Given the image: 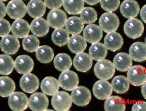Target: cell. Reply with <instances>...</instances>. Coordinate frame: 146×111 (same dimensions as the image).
<instances>
[{"label":"cell","mask_w":146,"mask_h":111,"mask_svg":"<svg viewBox=\"0 0 146 111\" xmlns=\"http://www.w3.org/2000/svg\"><path fill=\"white\" fill-rule=\"evenodd\" d=\"M84 23L77 16H72L68 19L66 24V30L70 34L77 35L82 33L84 28Z\"/></svg>","instance_id":"obj_28"},{"label":"cell","mask_w":146,"mask_h":111,"mask_svg":"<svg viewBox=\"0 0 146 111\" xmlns=\"http://www.w3.org/2000/svg\"><path fill=\"white\" fill-rule=\"evenodd\" d=\"M104 109L105 111H125V101L118 96L110 97L104 102Z\"/></svg>","instance_id":"obj_27"},{"label":"cell","mask_w":146,"mask_h":111,"mask_svg":"<svg viewBox=\"0 0 146 111\" xmlns=\"http://www.w3.org/2000/svg\"><path fill=\"white\" fill-rule=\"evenodd\" d=\"M100 1H84L85 3L90 5H96Z\"/></svg>","instance_id":"obj_46"},{"label":"cell","mask_w":146,"mask_h":111,"mask_svg":"<svg viewBox=\"0 0 146 111\" xmlns=\"http://www.w3.org/2000/svg\"><path fill=\"white\" fill-rule=\"evenodd\" d=\"M39 39L34 35H28L23 40V49L28 52L33 53L36 51L39 48Z\"/></svg>","instance_id":"obj_37"},{"label":"cell","mask_w":146,"mask_h":111,"mask_svg":"<svg viewBox=\"0 0 146 111\" xmlns=\"http://www.w3.org/2000/svg\"><path fill=\"white\" fill-rule=\"evenodd\" d=\"M129 55L132 60L141 62L146 60V45L141 42H135L131 45L129 49Z\"/></svg>","instance_id":"obj_22"},{"label":"cell","mask_w":146,"mask_h":111,"mask_svg":"<svg viewBox=\"0 0 146 111\" xmlns=\"http://www.w3.org/2000/svg\"><path fill=\"white\" fill-rule=\"evenodd\" d=\"M93 59L90 55L86 53L76 54L73 60V65L78 71L85 72L92 68Z\"/></svg>","instance_id":"obj_16"},{"label":"cell","mask_w":146,"mask_h":111,"mask_svg":"<svg viewBox=\"0 0 146 111\" xmlns=\"http://www.w3.org/2000/svg\"><path fill=\"white\" fill-rule=\"evenodd\" d=\"M115 72V68L113 63L107 59L97 62L94 66V74L100 80L111 79L114 76Z\"/></svg>","instance_id":"obj_1"},{"label":"cell","mask_w":146,"mask_h":111,"mask_svg":"<svg viewBox=\"0 0 146 111\" xmlns=\"http://www.w3.org/2000/svg\"></svg>","instance_id":"obj_49"},{"label":"cell","mask_w":146,"mask_h":111,"mask_svg":"<svg viewBox=\"0 0 146 111\" xmlns=\"http://www.w3.org/2000/svg\"><path fill=\"white\" fill-rule=\"evenodd\" d=\"M15 68L20 74L26 75L30 73L34 67V62L31 57L27 55H20L15 60Z\"/></svg>","instance_id":"obj_15"},{"label":"cell","mask_w":146,"mask_h":111,"mask_svg":"<svg viewBox=\"0 0 146 111\" xmlns=\"http://www.w3.org/2000/svg\"><path fill=\"white\" fill-rule=\"evenodd\" d=\"M44 111H55L53 110H45Z\"/></svg>","instance_id":"obj_47"},{"label":"cell","mask_w":146,"mask_h":111,"mask_svg":"<svg viewBox=\"0 0 146 111\" xmlns=\"http://www.w3.org/2000/svg\"><path fill=\"white\" fill-rule=\"evenodd\" d=\"M1 37H4L9 35L11 29V26L9 21L4 18L1 19Z\"/></svg>","instance_id":"obj_40"},{"label":"cell","mask_w":146,"mask_h":111,"mask_svg":"<svg viewBox=\"0 0 146 111\" xmlns=\"http://www.w3.org/2000/svg\"><path fill=\"white\" fill-rule=\"evenodd\" d=\"M87 47L86 41L84 37L79 35L72 36L68 43V47L71 52L78 54L83 52Z\"/></svg>","instance_id":"obj_26"},{"label":"cell","mask_w":146,"mask_h":111,"mask_svg":"<svg viewBox=\"0 0 146 111\" xmlns=\"http://www.w3.org/2000/svg\"><path fill=\"white\" fill-rule=\"evenodd\" d=\"M71 97L73 102L76 105L84 106L90 103L92 95L89 89L80 86L75 88L72 91Z\"/></svg>","instance_id":"obj_7"},{"label":"cell","mask_w":146,"mask_h":111,"mask_svg":"<svg viewBox=\"0 0 146 111\" xmlns=\"http://www.w3.org/2000/svg\"><path fill=\"white\" fill-rule=\"evenodd\" d=\"M119 20L117 15L112 12L103 13L99 20V25L105 33L115 32L119 26Z\"/></svg>","instance_id":"obj_4"},{"label":"cell","mask_w":146,"mask_h":111,"mask_svg":"<svg viewBox=\"0 0 146 111\" xmlns=\"http://www.w3.org/2000/svg\"><path fill=\"white\" fill-rule=\"evenodd\" d=\"M46 11L44 2L40 0H31L27 6V11L31 17L35 19L41 18Z\"/></svg>","instance_id":"obj_23"},{"label":"cell","mask_w":146,"mask_h":111,"mask_svg":"<svg viewBox=\"0 0 146 111\" xmlns=\"http://www.w3.org/2000/svg\"><path fill=\"white\" fill-rule=\"evenodd\" d=\"M63 7L70 15L80 14L84 8V1H63Z\"/></svg>","instance_id":"obj_34"},{"label":"cell","mask_w":146,"mask_h":111,"mask_svg":"<svg viewBox=\"0 0 146 111\" xmlns=\"http://www.w3.org/2000/svg\"><path fill=\"white\" fill-rule=\"evenodd\" d=\"M144 26L140 20L136 18L127 20L124 26V33L127 36L132 39L140 37L144 31Z\"/></svg>","instance_id":"obj_5"},{"label":"cell","mask_w":146,"mask_h":111,"mask_svg":"<svg viewBox=\"0 0 146 111\" xmlns=\"http://www.w3.org/2000/svg\"><path fill=\"white\" fill-rule=\"evenodd\" d=\"M30 30V26L27 21L21 19L15 20L11 25L12 33L18 38H25L27 36Z\"/></svg>","instance_id":"obj_24"},{"label":"cell","mask_w":146,"mask_h":111,"mask_svg":"<svg viewBox=\"0 0 146 111\" xmlns=\"http://www.w3.org/2000/svg\"><path fill=\"white\" fill-rule=\"evenodd\" d=\"M58 80L53 77H47L42 80L40 88L45 95L53 96L58 93L60 87Z\"/></svg>","instance_id":"obj_25"},{"label":"cell","mask_w":146,"mask_h":111,"mask_svg":"<svg viewBox=\"0 0 146 111\" xmlns=\"http://www.w3.org/2000/svg\"><path fill=\"white\" fill-rule=\"evenodd\" d=\"M140 15L142 20L146 24V4L141 8Z\"/></svg>","instance_id":"obj_44"},{"label":"cell","mask_w":146,"mask_h":111,"mask_svg":"<svg viewBox=\"0 0 146 111\" xmlns=\"http://www.w3.org/2000/svg\"><path fill=\"white\" fill-rule=\"evenodd\" d=\"M0 62L1 75L7 76L12 72L15 68V63L13 59L10 56L6 54L1 55Z\"/></svg>","instance_id":"obj_36"},{"label":"cell","mask_w":146,"mask_h":111,"mask_svg":"<svg viewBox=\"0 0 146 111\" xmlns=\"http://www.w3.org/2000/svg\"><path fill=\"white\" fill-rule=\"evenodd\" d=\"M107 47L102 43L93 44L89 49V55L93 60L97 61L104 60L107 57Z\"/></svg>","instance_id":"obj_30"},{"label":"cell","mask_w":146,"mask_h":111,"mask_svg":"<svg viewBox=\"0 0 146 111\" xmlns=\"http://www.w3.org/2000/svg\"><path fill=\"white\" fill-rule=\"evenodd\" d=\"M145 44L146 45V37H145Z\"/></svg>","instance_id":"obj_48"},{"label":"cell","mask_w":146,"mask_h":111,"mask_svg":"<svg viewBox=\"0 0 146 111\" xmlns=\"http://www.w3.org/2000/svg\"><path fill=\"white\" fill-rule=\"evenodd\" d=\"M8 16L13 19H21L26 14L27 7L20 0H13L8 3L6 7Z\"/></svg>","instance_id":"obj_8"},{"label":"cell","mask_w":146,"mask_h":111,"mask_svg":"<svg viewBox=\"0 0 146 111\" xmlns=\"http://www.w3.org/2000/svg\"><path fill=\"white\" fill-rule=\"evenodd\" d=\"M83 36L88 43L93 44L96 43H99L102 37V30L100 26L96 24H90L84 28Z\"/></svg>","instance_id":"obj_18"},{"label":"cell","mask_w":146,"mask_h":111,"mask_svg":"<svg viewBox=\"0 0 146 111\" xmlns=\"http://www.w3.org/2000/svg\"><path fill=\"white\" fill-rule=\"evenodd\" d=\"M31 30L36 36L42 37L49 31L50 26L47 20L44 18L34 19L31 24Z\"/></svg>","instance_id":"obj_20"},{"label":"cell","mask_w":146,"mask_h":111,"mask_svg":"<svg viewBox=\"0 0 146 111\" xmlns=\"http://www.w3.org/2000/svg\"><path fill=\"white\" fill-rule=\"evenodd\" d=\"M80 18L84 24H92L97 20V12L92 7H85L80 13Z\"/></svg>","instance_id":"obj_38"},{"label":"cell","mask_w":146,"mask_h":111,"mask_svg":"<svg viewBox=\"0 0 146 111\" xmlns=\"http://www.w3.org/2000/svg\"><path fill=\"white\" fill-rule=\"evenodd\" d=\"M46 6L50 9H59L63 4V1H44Z\"/></svg>","instance_id":"obj_41"},{"label":"cell","mask_w":146,"mask_h":111,"mask_svg":"<svg viewBox=\"0 0 146 111\" xmlns=\"http://www.w3.org/2000/svg\"><path fill=\"white\" fill-rule=\"evenodd\" d=\"M131 111H146V102L143 101L136 102L133 104Z\"/></svg>","instance_id":"obj_42"},{"label":"cell","mask_w":146,"mask_h":111,"mask_svg":"<svg viewBox=\"0 0 146 111\" xmlns=\"http://www.w3.org/2000/svg\"><path fill=\"white\" fill-rule=\"evenodd\" d=\"M60 87L66 91H72L78 87L79 79L74 72L67 70L62 72L58 78Z\"/></svg>","instance_id":"obj_6"},{"label":"cell","mask_w":146,"mask_h":111,"mask_svg":"<svg viewBox=\"0 0 146 111\" xmlns=\"http://www.w3.org/2000/svg\"><path fill=\"white\" fill-rule=\"evenodd\" d=\"M36 56L39 62L47 64L51 62L54 58V51L49 46L42 45L37 50Z\"/></svg>","instance_id":"obj_33"},{"label":"cell","mask_w":146,"mask_h":111,"mask_svg":"<svg viewBox=\"0 0 146 111\" xmlns=\"http://www.w3.org/2000/svg\"><path fill=\"white\" fill-rule=\"evenodd\" d=\"M55 68L59 71L68 70L72 64V58L67 54L61 53L56 56L54 61Z\"/></svg>","instance_id":"obj_29"},{"label":"cell","mask_w":146,"mask_h":111,"mask_svg":"<svg viewBox=\"0 0 146 111\" xmlns=\"http://www.w3.org/2000/svg\"><path fill=\"white\" fill-rule=\"evenodd\" d=\"M141 91L142 96L146 99V82L141 87Z\"/></svg>","instance_id":"obj_45"},{"label":"cell","mask_w":146,"mask_h":111,"mask_svg":"<svg viewBox=\"0 0 146 111\" xmlns=\"http://www.w3.org/2000/svg\"><path fill=\"white\" fill-rule=\"evenodd\" d=\"M127 79L132 85H143L146 82V68L140 65L131 66L128 70Z\"/></svg>","instance_id":"obj_2"},{"label":"cell","mask_w":146,"mask_h":111,"mask_svg":"<svg viewBox=\"0 0 146 111\" xmlns=\"http://www.w3.org/2000/svg\"><path fill=\"white\" fill-rule=\"evenodd\" d=\"M124 40L122 36L117 32L108 33L104 39V44L107 49L112 52L119 50L123 46Z\"/></svg>","instance_id":"obj_19"},{"label":"cell","mask_w":146,"mask_h":111,"mask_svg":"<svg viewBox=\"0 0 146 111\" xmlns=\"http://www.w3.org/2000/svg\"><path fill=\"white\" fill-rule=\"evenodd\" d=\"M49 101L45 94L36 93L32 94L29 100V106L33 111H44L48 107Z\"/></svg>","instance_id":"obj_13"},{"label":"cell","mask_w":146,"mask_h":111,"mask_svg":"<svg viewBox=\"0 0 146 111\" xmlns=\"http://www.w3.org/2000/svg\"><path fill=\"white\" fill-rule=\"evenodd\" d=\"M1 96L3 97H10L14 93L16 85L11 78L7 76H3L0 78Z\"/></svg>","instance_id":"obj_31"},{"label":"cell","mask_w":146,"mask_h":111,"mask_svg":"<svg viewBox=\"0 0 146 111\" xmlns=\"http://www.w3.org/2000/svg\"><path fill=\"white\" fill-rule=\"evenodd\" d=\"M67 20L66 13L60 9L52 10L48 14L47 21L49 26L54 29H60L64 27Z\"/></svg>","instance_id":"obj_10"},{"label":"cell","mask_w":146,"mask_h":111,"mask_svg":"<svg viewBox=\"0 0 146 111\" xmlns=\"http://www.w3.org/2000/svg\"><path fill=\"white\" fill-rule=\"evenodd\" d=\"M121 15L126 18H134L140 11V7L137 2L134 0H125L120 7Z\"/></svg>","instance_id":"obj_17"},{"label":"cell","mask_w":146,"mask_h":111,"mask_svg":"<svg viewBox=\"0 0 146 111\" xmlns=\"http://www.w3.org/2000/svg\"><path fill=\"white\" fill-rule=\"evenodd\" d=\"M8 104L12 110L23 111L28 108L29 99L27 96L22 92H15L9 97Z\"/></svg>","instance_id":"obj_9"},{"label":"cell","mask_w":146,"mask_h":111,"mask_svg":"<svg viewBox=\"0 0 146 111\" xmlns=\"http://www.w3.org/2000/svg\"><path fill=\"white\" fill-rule=\"evenodd\" d=\"M70 36L69 33L66 30L63 28L56 29L51 35L53 43L57 46L62 47L68 43Z\"/></svg>","instance_id":"obj_35"},{"label":"cell","mask_w":146,"mask_h":111,"mask_svg":"<svg viewBox=\"0 0 146 111\" xmlns=\"http://www.w3.org/2000/svg\"><path fill=\"white\" fill-rule=\"evenodd\" d=\"M0 6H1V17L0 18L1 19H2L5 16L6 13L7 12L6 7L5 4L2 2H0Z\"/></svg>","instance_id":"obj_43"},{"label":"cell","mask_w":146,"mask_h":111,"mask_svg":"<svg viewBox=\"0 0 146 111\" xmlns=\"http://www.w3.org/2000/svg\"><path fill=\"white\" fill-rule=\"evenodd\" d=\"M113 64L117 70L124 72L128 70L132 66V60L127 53H120L114 57Z\"/></svg>","instance_id":"obj_21"},{"label":"cell","mask_w":146,"mask_h":111,"mask_svg":"<svg viewBox=\"0 0 146 111\" xmlns=\"http://www.w3.org/2000/svg\"><path fill=\"white\" fill-rule=\"evenodd\" d=\"M39 79L36 75L29 73L23 75L20 80V86L23 91L27 93L36 92L39 86Z\"/></svg>","instance_id":"obj_12"},{"label":"cell","mask_w":146,"mask_h":111,"mask_svg":"<svg viewBox=\"0 0 146 111\" xmlns=\"http://www.w3.org/2000/svg\"><path fill=\"white\" fill-rule=\"evenodd\" d=\"M0 47L1 51L6 54L14 55L19 51L20 44L17 37L9 35L2 38Z\"/></svg>","instance_id":"obj_14"},{"label":"cell","mask_w":146,"mask_h":111,"mask_svg":"<svg viewBox=\"0 0 146 111\" xmlns=\"http://www.w3.org/2000/svg\"><path fill=\"white\" fill-rule=\"evenodd\" d=\"M101 6L103 9L107 12H111L117 9L119 6L120 1H100Z\"/></svg>","instance_id":"obj_39"},{"label":"cell","mask_w":146,"mask_h":111,"mask_svg":"<svg viewBox=\"0 0 146 111\" xmlns=\"http://www.w3.org/2000/svg\"><path fill=\"white\" fill-rule=\"evenodd\" d=\"M112 89L119 94L125 93L129 89V82L125 76H118L113 78L111 82Z\"/></svg>","instance_id":"obj_32"},{"label":"cell","mask_w":146,"mask_h":111,"mask_svg":"<svg viewBox=\"0 0 146 111\" xmlns=\"http://www.w3.org/2000/svg\"><path fill=\"white\" fill-rule=\"evenodd\" d=\"M92 91L96 98L100 100H105L112 95V86L107 80H98L94 85Z\"/></svg>","instance_id":"obj_11"},{"label":"cell","mask_w":146,"mask_h":111,"mask_svg":"<svg viewBox=\"0 0 146 111\" xmlns=\"http://www.w3.org/2000/svg\"><path fill=\"white\" fill-rule=\"evenodd\" d=\"M51 102L56 111H66L72 106V100L71 96L67 92L59 91L53 96Z\"/></svg>","instance_id":"obj_3"}]
</instances>
